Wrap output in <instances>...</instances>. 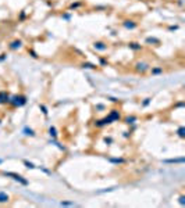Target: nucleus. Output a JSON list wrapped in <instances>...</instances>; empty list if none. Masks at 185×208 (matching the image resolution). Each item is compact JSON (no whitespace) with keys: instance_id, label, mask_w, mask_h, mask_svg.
<instances>
[{"instance_id":"nucleus-14","label":"nucleus","mask_w":185,"mask_h":208,"mask_svg":"<svg viewBox=\"0 0 185 208\" xmlns=\"http://www.w3.org/2000/svg\"><path fill=\"white\" fill-rule=\"evenodd\" d=\"M185 129H184V126H181V128H179V129H178V136H179V138H185Z\"/></svg>"},{"instance_id":"nucleus-13","label":"nucleus","mask_w":185,"mask_h":208,"mask_svg":"<svg viewBox=\"0 0 185 208\" xmlns=\"http://www.w3.org/2000/svg\"><path fill=\"white\" fill-rule=\"evenodd\" d=\"M24 132H25V135H28V136H34V135H35V132L32 131V129H29V128H25Z\"/></svg>"},{"instance_id":"nucleus-2","label":"nucleus","mask_w":185,"mask_h":208,"mask_svg":"<svg viewBox=\"0 0 185 208\" xmlns=\"http://www.w3.org/2000/svg\"><path fill=\"white\" fill-rule=\"evenodd\" d=\"M149 68H150V65L148 64V62L139 61V62H136V64H135V71H136V72H141V74L146 72Z\"/></svg>"},{"instance_id":"nucleus-12","label":"nucleus","mask_w":185,"mask_h":208,"mask_svg":"<svg viewBox=\"0 0 185 208\" xmlns=\"http://www.w3.org/2000/svg\"><path fill=\"white\" fill-rule=\"evenodd\" d=\"M164 162H167V164H171V162H184V158H177V159H166Z\"/></svg>"},{"instance_id":"nucleus-4","label":"nucleus","mask_w":185,"mask_h":208,"mask_svg":"<svg viewBox=\"0 0 185 208\" xmlns=\"http://www.w3.org/2000/svg\"><path fill=\"white\" fill-rule=\"evenodd\" d=\"M10 101V94L7 92H0V104H7Z\"/></svg>"},{"instance_id":"nucleus-5","label":"nucleus","mask_w":185,"mask_h":208,"mask_svg":"<svg viewBox=\"0 0 185 208\" xmlns=\"http://www.w3.org/2000/svg\"><path fill=\"white\" fill-rule=\"evenodd\" d=\"M93 47L96 49V50L105 51V50H107V44L103 43V42H95V43H93Z\"/></svg>"},{"instance_id":"nucleus-21","label":"nucleus","mask_w":185,"mask_h":208,"mask_svg":"<svg viewBox=\"0 0 185 208\" xmlns=\"http://www.w3.org/2000/svg\"><path fill=\"white\" fill-rule=\"evenodd\" d=\"M149 103H150V99H146V100L143 101V105H148Z\"/></svg>"},{"instance_id":"nucleus-18","label":"nucleus","mask_w":185,"mask_h":208,"mask_svg":"<svg viewBox=\"0 0 185 208\" xmlns=\"http://www.w3.org/2000/svg\"><path fill=\"white\" fill-rule=\"evenodd\" d=\"M24 164L28 166V168H35V165H34V164H31V162H28V161H24Z\"/></svg>"},{"instance_id":"nucleus-23","label":"nucleus","mask_w":185,"mask_h":208,"mask_svg":"<svg viewBox=\"0 0 185 208\" xmlns=\"http://www.w3.org/2000/svg\"><path fill=\"white\" fill-rule=\"evenodd\" d=\"M1 162H3V159H1V158H0V164H1Z\"/></svg>"},{"instance_id":"nucleus-3","label":"nucleus","mask_w":185,"mask_h":208,"mask_svg":"<svg viewBox=\"0 0 185 208\" xmlns=\"http://www.w3.org/2000/svg\"><path fill=\"white\" fill-rule=\"evenodd\" d=\"M3 175H6V176H13V179L14 180H18L20 183L22 185H28V180H25L22 178L21 175H18V173H14V172H3Z\"/></svg>"},{"instance_id":"nucleus-8","label":"nucleus","mask_w":185,"mask_h":208,"mask_svg":"<svg viewBox=\"0 0 185 208\" xmlns=\"http://www.w3.org/2000/svg\"><path fill=\"white\" fill-rule=\"evenodd\" d=\"M21 46H22L21 40H14L10 43V49H11V50H18V49H21Z\"/></svg>"},{"instance_id":"nucleus-16","label":"nucleus","mask_w":185,"mask_h":208,"mask_svg":"<svg viewBox=\"0 0 185 208\" xmlns=\"http://www.w3.org/2000/svg\"><path fill=\"white\" fill-rule=\"evenodd\" d=\"M110 161H111V162H116V164H122V162H124V159H121V158H118V159H117V158H116V159L111 158Z\"/></svg>"},{"instance_id":"nucleus-11","label":"nucleus","mask_w":185,"mask_h":208,"mask_svg":"<svg viewBox=\"0 0 185 208\" xmlns=\"http://www.w3.org/2000/svg\"><path fill=\"white\" fill-rule=\"evenodd\" d=\"M163 72V68L162 67H157V68H152V75H159Z\"/></svg>"},{"instance_id":"nucleus-22","label":"nucleus","mask_w":185,"mask_h":208,"mask_svg":"<svg viewBox=\"0 0 185 208\" xmlns=\"http://www.w3.org/2000/svg\"><path fill=\"white\" fill-rule=\"evenodd\" d=\"M179 203H181V204H184V196H181V197H179Z\"/></svg>"},{"instance_id":"nucleus-1","label":"nucleus","mask_w":185,"mask_h":208,"mask_svg":"<svg viewBox=\"0 0 185 208\" xmlns=\"http://www.w3.org/2000/svg\"><path fill=\"white\" fill-rule=\"evenodd\" d=\"M8 103L11 104L13 107H21V105H24V104L27 103V97L24 96V94H17V96L10 97Z\"/></svg>"},{"instance_id":"nucleus-9","label":"nucleus","mask_w":185,"mask_h":208,"mask_svg":"<svg viewBox=\"0 0 185 208\" xmlns=\"http://www.w3.org/2000/svg\"><path fill=\"white\" fill-rule=\"evenodd\" d=\"M128 47L129 49H132V50H141L142 49V46L139 44V43H135V42H131L128 44Z\"/></svg>"},{"instance_id":"nucleus-15","label":"nucleus","mask_w":185,"mask_h":208,"mask_svg":"<svg viewBox=\"0 0 185 208\" xmlns=\"http://www.w3.org/2000/svg\"><path fill=\"white\" fill-rule=\"evenodd\" d=\"M136 118L135 117H128L125 121H127V124H134V121H135Z\"/></svg>"},{"instance_id":"nucleus-17","label":"nucleus","mask_w":185,"mask_h":208,"mask_svg":"<svg viewBox=\"0 0 185 208\" xmlns=\"http://www.w3.org/2000/svg\"><path fill=\"white\" fill-rule=\"evenodd\" d=\"M49 132H50V135H52V136H56V135H57V133H56V129H54V128H50Z\"/></svg>"},{"instance_id":"nucleus-20","label":"nucleus","mask_w":185,"mask_h":208,"mask_svg":"<svg viewBox=\"0 0 185 208\" xmlns=\"http://www.w3.org/2000/svg\"><path fill=\"white\" fill-rule=\"evenodd\" d=\"M61 205H72V203H68V201H63Z\"/></svg>"},{"instance_id":"nucleus-19","label":"nucleus","mask_w":185,"mask_h":208,"mask_svg":"<svg viewBox=\"0 0 185 208\" xmlns=\"http://www.w3.org/2000/svg\"><path fill=\"white\" fill-rule=\"evenodd\" d=\"M41 108L43 110V114H45V115H47V108H46L45 105H41Z\"/></svg>"},{"instance_id":"nucleus-10","label":"nucleus","mask_w":185,"mask_h":208,"mask_svg":"<svg viewBox=\"0 0 185 208\" xmlns=\"http://www.w3.org/2000/svg\"><path fill=\"white\" fill-rule=\"evenodd\" d=\"M10 200V197H8L6 193H3V192H0V203H7Z\"/></svg>"},{"instance_id":"nucleus-6","label":"nucleus","mask_w":185,"mask_h":208,"mask_svg":"<svg viewBox=\"0 0 185 208\" xmlns=\"http://www.w3.org/2000/svg\"><path fill=\"white\" fill-rule=\"evenodd\" d=\"M122 25L127 28V29H135V28H136V22H135V21H132V20H127V21H124V22H122Z\"/></svg>"},{"instance_id":"nucleus-7","label":"nucleus","mask_w":185,"mask_h":208,"mask_svg":"<svg viewBox=\"0 0 185 208\" xmlns=\"http://www.w3.org/2000/svg\"><path fill=\"white\" fill-rule=\"evenodd\" d=\"M109 118L111 119V122H114V121H118V119H120V112H118L117 110H111V112H110Z\"/></svg>"}]
</instances>
